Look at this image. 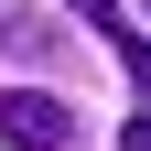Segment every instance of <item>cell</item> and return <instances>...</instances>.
<instances>
[{
  "mask_svg": "<svg viewBox=\"0 0 151 151\" xmlns=\"http://www.w3.org/2000/svg\"><path fill=\"white\" fill-rule=\"evenodd\" d=\"M76 140V108L43 97V86H0V151H65Z\"/></svg>",
  "mask_w": 151,
  "mask_h": 151,
  "instance_id": "cell-1",
  "label": "cell"
},
{
  "mask_svg": "<svg viewBox=\"0 0 151 151\" xmlns=\"http://www.w3.org/2000/svg\"><path fill=\"white\" fill-rule=\"evenodd\" d=\"M0 43H11V54H54V22H32V11H0Z\"/></svg>",
  "mask_w": 151,
  "mask_h": 151,
  "instance_id": "cell-2",
  "label": "cell"
},
{
  "mask_svg": "<svg viewBox=\"0 0 151 151\" xmlns=\"http://www.w3.org/2000/svg\"><path fill=\"white\" fill-rule=\"evenodd\" d=\"M65 11H76V22H97V32L119 22V0H65Z\"/></svg>",
  "mask_w": 151,
  "mask_h": 151,
  "instance_id": "cell-3",
  "label": "cell"
},
{
  "mask_svg": "<svg viewBox=\"0 0 151 151\" xmlns=\"http://www.w3.org/2000/svg\"><path fill=\"white\" fill-rule=\"evenodd\" d=\"M119 151H151V108H140V119H129V129H119Z\"/></svg>",
  "mask_w": 151,
  "mask_h": 151,
  "instance_id": "cell-4",
  "label": "cell"
}]
</instances>
